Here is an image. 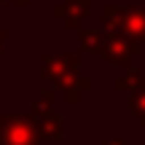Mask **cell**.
Returning <instances> with one entry per match:
<instances>
[{
	"mask_svg": "<svg viewBox=\"0 0 145 145\" xmlns=\"http://www.w3.org/2000/svg\"><path fill=\"white\" fill-rule=\"evenodd\" d=\"M78 40H81V48H86L91 54H102L105 48V35L97 30H78Z\"/></svg>",
	"mask_w": 145,
	"mask_h": 145,
	"instance_id": "cell-6",
	"label": "cell"
},
{
	"mask_svg": "<svg viewBox=\"0 0 145 145\" xmlns=\"http://www.w3.org/2000/svg\"><path fill=\"white\" fill-rule=\"evenodd\" d=\"M142 83H145V81H142L140 72H137V70H129L124 78H118V81H116V89H118V91H121V89H140Z\"/></svg>",
	"mask_w": 145,
	"mask_h": 145,
	"instance_id": "cell-9",
	"label": "cell"
},
{
	"mask_svg": "<svg viewBox=\"0 0 145 145\" xmlns=\"http://www.w3.org/2000/svg\"><path fill=\"white\" fill-rule=\"evenodd\" d=\"M40 118H43V126H46V132L51 137H59L62 135V118L54 113H48V110H40Z\"/></svg>",
	"mask_w": 145,
	"mask_h": 145,
	"instance_id": "cell-7",
	"label": "cell"
},
{
	"mask_svg": "<svg viewBox=\"0 0 145 145\" xmlns=\"http://www.w3.org/2000/svg\"><path fill=\"white\" fill-rule=\"evenodd\" d=\"M0 3H5V5H27L30 0H0Z\"/></svg>",
	"mask_w": 145,
	"mask_h": 145,
	"instance_id": "cell-10",
	"label": "cell"
},
{
	"mask_svg": "<svg viewBox=\"0 0 145 145\" xmlns=\"http://www.w3.org/2000/svg\"><path fill=\"white\" fill-rule=\"evenodd\" d=\"M129 108L135 110L137 116H140V121H142V126H145V83L140 89H137L135 94H132V99H129Z\"/></svg>",
	"mask_w": 145,
	"mask_h": 145,
	"instance_id": "cell-8",
	"label": "cell"
},
{
	"mask_svg": "<svg viewBox=\"0 0 145 145\" xmlns=\"http://www.w3.org/2000/svg\"><path fill=\"white\" fill-rule=\"evenodd\" d=\"M3 38H5V32L0 30V54H3Z\"/></svg>",
	"mask_w": 145,
	"mask_h": 145,
	"instance_id": "cell-11",
	"label": "cell"
},
{
	"mask_svg": "<svg viewBox=\"0 0 145 145\" xmlns=\"http://www.w3.org/2000/svg\"><path fill=\"white\" fill-rule=\"evenodd\" d=\"M0 142L3 145H32L35 142V124L30 118L0 116Z\"/></svg>",
	"mask_w": 145,
	"mask_h": 145,
	"instance_id": "cell-4",
	"label": "cell"
},
{
	"mask_svg": "<svg viewBox=\"0 0 145 145\" xmlns=\"http://www.w3.org/2000/svg\"><path fill=\"white\" fill-rule=\"evenodd\" d=\"M102 22L108 32H124L132 40L142 43L145 40V8L140 5H102Z\"/></svg>",
	"mask_w": 145,
	"mask_h": 145,
	"instance_id": "cell-2",
	"label": "cell"
},
{
	"mask_svg": "<svg viewBox=\"0 0 145 145\" xmlns=\"http://www.w3.org/2000/svg\"><path fill=\"white\" fill-rule=\"evenodd\" d=\"M137 51H140V43L132 40L129 35H124V32H108V35H105V48H102L99 57H102L108 65L124 67Z\"/></svg>",
	"mask_w": 145,
	"mask_h": 145,
	"instance_id": "cell-3",
	"label": "cell"
},
{
	"mask_svg": "<svg viewBox=\"0 0 145 145\" xmlns=\"http://www.w3.org/2000/svg\"><path fill=\"white\" fill-rule=\"evenodd\" d=\"M43 75L59 86L67 94L70 102H75L78 91L89 89V81L78 75V57L75 54H65V57H43Z\"/></svg>",
	"mask_w": 145,
	"mask_h": 145,
	"instance_id": "cell-1",
	"label": "cell"
},
{
	"mask_svg": "<svg viewBox=\"0 0 145 145\" xmlns=\"http://www.w3.org/2000/svg\"><path fill=\"white\" fill-rule=\"evenodd\" d=\"M89 8H91V0H62V5H54V16H62L65 27L67 30H78L81 19L89 16Z\"/></svg>",
	"mask_w": 145,
	"mask_h": 145,
	"instance_id": "cell-5",
	"label": "cell"
}]
</instances>
